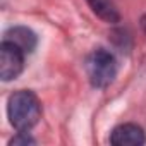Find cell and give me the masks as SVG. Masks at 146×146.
<instances>
[{
  "label": "cell",
  "instance_id": "6da1fadb",
  "mask_svg": "<svg viewBox=\"0 0 146 146\" xmlns=\"http://www.w3.org/2000/svg\"><path fill=\"white\" fill-rule=\"evenodd\" d=\"M7 115L14 129L28 132L31 127L36 125L41 115V103L33 91H16L7 102Z\"/></svg>",
  "mask_w": 146,
  "mask_h": 146
},
{
  "label": "cell",
  "instance_id": "7a4b0ae2",
  "mask_svg": "<svg viewBox=\"0 0 146 146\" xmlns=\"http://www.w3.org/2000/svg\"><path fill=\"white\" fill-rule=\"evenodd\" d=\"M86 74L95 88H107L117 76L115 57L103 48L95 50L86 60Z\"/></svg>",
  "mask_w": 146,
  "mask_h": 146
},
{
  "label": "cell",
  "instance_id": "3957f363",
  "mask_svg": "<svg viewBox=\"0 0 146 146\" xmlns=\"http://www.w3.org/2000/svg\"><path fill=\"white\" fill-rule=\"evenodd\" d=\"M24 52L9 43V41H2L0 45V78L2 81H12L16 79L24 67Z\"/></svg>",
  "mask_w": 146,
  "mask_h": 146
},
{
  "label": "cell",
  "instance_id": "277c9868",
  "mask_svg": "<svg viewBox=\"0 0 146 146\" xmlns=\"http://www.w3.org/2000/svg\"><path fill=\"white\" fill-rule=\"evenodd\" d=\"M144 141V131L136 124H120L110 134V143L113 146H141Z\"/></svg>",
  "mask_w": 146,
  "mask_h": 146
},
{
  "label": "cell",
  "instance_id": "5b68a950",
  "mask_svg": "<svg viewBox=\"0 0 146 146\" xmlns=\"http://www.w3.org/2000/svg\"><path fill=\"white\" fill-rule=\"evenodd\" d=\"M4 41H9V43L19 46L24 53H31L36 48L38 38H36V35H35L33 29H29L26 26H14V28H11V29L5 31Z\"/></svg>",
  "mask_w": 146,
  "mask_h": 146
},
{
  "label": "cell",
  "instance_id": "8992f818",
  "mask_svg": "<svg viewBox=\"0 0 146 146\" xmlns=\"http://www.w3.org/2000/svg\"><path fill=\"white\" fill-rule=\"evenodd\" d=\"M86 2H88V5L91 7V11L100 19H103L107 23H112V24H115V23L120 21V14L115 9L112 0H86Z\"/></svg>",
  "mask_w": 146,
  "mask_h": 146
},
{
  "label": "cell",
  "instance_id": "52a82bcc",
  "mask_svg": "<svg viewBox=\"0 0 146 146\" xmlns=\"http://www.w3.org/2000/svg\"><path fill=\"white\" fill-rule=\"evenodd\" d=\"M36 141L28 134V132H23V131H19L17 132V136H14L12 139H11V144H35Z\"/></svg>",
  "mask_w": 146,
  "mask_h": 146
},
{
  "label": "cell",
  "instance_id": "ba28073f",
  "mask_svg": "<svg viewBox=\"0 0 146 146\" xmlns=\"http://www.w3.org/2000/svg\"><path fill=\"white\" fill-rule=\"evenodd\" d=\"M141 28H143V31L146 33V14L141 17Z\"/></svg>",
  "mask_w": 146,
  "mask_h": 146
}]
</instances>
